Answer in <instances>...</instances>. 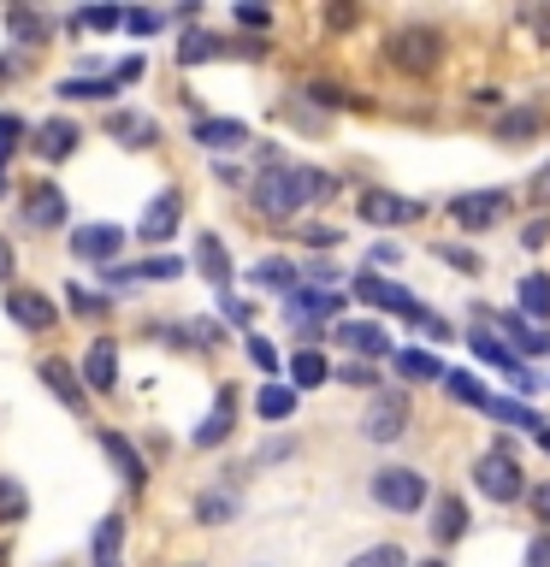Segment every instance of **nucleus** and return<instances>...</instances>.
<instances>
[{"instance_id": "nucleus-1", "label": "nucleus", "mask_w": 550, "mask_h": 567, "mask_svg": "<svg viewBox=\"0 0 550 567\" xmlns=\"http://www.w3.org/2000/svg\"><path fill=\"white\" fill-rule=\"evenodd\" d=\"M332 195V177L326 172H314V166H266L255 184H248V202H255L266 219H296L302 207H314V202H326Z\"/></svg>"}, {"instance_id": "nucleus-2", "label": "nucleus", "mask_w": 550, "mask_h": 567, "mask_svg": "<svg viewBox=\"0 0 550 567\" xmlns=\"http://www.w3.org/2000/svg\"><path fill=\"white\" fill-rule=\"evenodd\" d=\"M373 503H385L390 514H415V508H426V478L415 467L373 473Z\"/></svg>"}, {"instance_id": "nucleus-3", "label": "nucleus", "mask_w": 550, "mask_h": 567, "mask_svg": "<svg viewBox=\"0 0 550 567\" xmlns=\"http://www.w3.org/2000/svg\"><path fill=\"white\" fill-rule=\"evenodd\" d=\"M473 485L486 491L491 503H521V496H527V478H521V467H515L503 450H491V455L473 461Z\"/></svg>"}, {"instance_id": "nucleus-4", "label": "nucleus", "mask_w": 550, "mask_h": 567, "mask_svg": "<svg viewBox=\"0 0 550 567\" xmlns=\"http://www.w3.org/2000/svg\"><path fill=\"white\" fill-rule=\"evenodd\" d=\"M361 432L373 443H390V437L408 432V396H403V390H373V402L361 414Z\"/></svg>"}, {"instance_id": "nucleus-5", "label": "nucleus", "mask_w": 550, "mask_h": 567, "mask_svg": "<svg viewBox=\"0 0 550 567\" xmlns=\"http://www.w3.org/2000/svg\"><path fill=\"white\" fill-rule=\"evenodd\" d=\"M438 60H444L438 30H403V35H390V65H397V71H415V78H426Z\"/></svg>"}, {"instance_id": "nucleus-6", "label": "nucleus", "mask_w": 550, "mask_h": 567, "mask_svg": "<svg viewBox=\"0 0 550 567\" xmlns=\"http://www.w3.org/2000/svg\"><path fill=\"white\" fill-rule=\"evenodd\" d=\"M349 290L361 296V301H373V308H390V313H403V319H415V313H420V301L408 296L403 284H390L385 272H361V278L349 284Z\"/></svg>"}, {"instance_id": "nucleus-7", "label": "nucleus", "mask_w": 550, "mask_h": 567, "mask_svg": "<svg viewBox=\"0 0 550 567\" xmlns=\"http://www.w3.org/2000/svg\"><path fill=\"white\" fill-rule=\"evenodd\" d=\"M119 248H124V230L119 225H78V230H71V255H78V260L113 266Z\"/></svg>"}, {"instance_id": "nucleus-8", "label": "nucleus", "mask_w": 550, "mask_h": 567, "mask_svg": "<svg viewBox=\"0 0 550 567\" xmlns=\"http://www.w3.org/2000/svg\"><path fill=\"white\" fill-rule=\"evenodd\" d=\"M337 296L332 284H296V290H284V313H302V326H314V319H326V313H337Z\"/></svg>"}, {"instance_id": "nucleus-9", "label": "nucleus", "mask_w": 550, "mask_h": 567, "mask_svg": "<svg viewBox=\"0 0 550 567\" xmlns=\"http://www.w3.org/2000/svg\"><path fill=\"white\" fill-rule=\"evenodd\" d=\"M503 189H486V195H456L450 202V219L461 225V230H486V225H497L503 219Z\"/></svg>"}, {"instance_id": "nucleus-10", "label": "nucleus", "mask_w": 550, "mask_h": 567, "mask_svg": "<svg viewBox=\"0 0 550 567\" xmlns=\"http://www.w3.org/2000/svg\"><path fill=\"white\" fill-rule=\"evenodd\" d=\"M468 349L479 354V361H491V367H503L515 390H532V384H539V379H532V372H527L521 361H515V354H509L503 343H497V337H491V331H468Z\"/></svg>"}, {"instance_id": "nucleus-11", "label": "nucleus", "mask_w": 550, "mask_h": 567, "mask_svg": "<svg viewBox=\"0 0 550 567\" xmlns=\"http://www.w3.org/2000/svg\"><path fill=\"white\" fill-rule=\"evenodd\" d=\"M231 425H237V390H220V396H213V414L195 425V443H202V450H220V443L231 437Z\"/></svg>"}, {"instance_id": "nucleus-12", "label": "nucleus", "mask_w": 550, "mask_h": 567, "mask_svg": "<svg viewBox=\"0 0 550 567\" xmlns=\"http://www.w3.org/2000/svg\"><path fill=\"white\" fill-rule=\"evenodd\" d=\"M7 313H12L24 331H48L53 319H60V308H53L42 290H7Z\"/></svg>"}, {"instance_id": "nucleus-13", "label": "nucleus", "mask_w": 550, "mask_h": 567, "mask_svg": "<svg viewBox=\"0 0 550 567\" xmlns=\"http://www.w3.org/2000/svg\"><path fill=\"white\" fill-rule=\"evenodd\" d=\"M344 349H355V354H367V361H385V354H397L390 349V331L385 326H373V319H344Z\"/></svg>"}, {"instance_id": "nucleus-14", "label": "nucleus", "mask_w": 550, "mask_h": 567, "mask_svg": "<svg viewBox=\"0 0 550 567\" xmlns=\"http://www.w3.org/2000/svg\"><path fill=\"white\" fill-rule=\"evenodd\" d=\"M177 213H184V202H177V189H160L149 207H142V237L149 243H166L177 230Z\"/></svg>"}, {"instance_id": "nucleus-15", "label": "nucleus", "mask_w": 550, "mask_h": 567, "mask_svg": "<svg viewBox=\"0 0 550 567\" xmlns=\"http://www.w3.org/2000/svg\"><path fill=\"white\" fill-rule=\"evenodd\" d=\"M195 266H202L207 272V284L220 296H231V255H225V243L213 237V230H202V237H195Z\"/></svg>"}, {"instance_id": "nucleus-16", "label": "nucleus", "mask_w": 550, "mask_h": 567, "mask_svg": "<svg viewBox=\"0 0 550 567\" xmlns=\"http://www.w3.org/2000/svg\"><path fill=\"white\" fill-rule=\"evenodd\" d=\"M479 414H491V420H503V425H515V432H532V437H539L544 432V414H539V408H527V402H503V396H491V390H486V402H479Z\"/></svg>"}, {"instance_id": "nucleus-17", "label": "nucleus", "mask_w": 550, "mask_h": 567, "mask_svg": "<svg viewBox=\"0 0 550 567\" xmlns=\"http://www.w3.org/2000/svg\"><path fill=\"white\" fill-rule=\"evenodd\" d=\"M83 384H89V390H113V384H119V349L106 343V337H95V343H89V354H83Z\"/></svg>"}, {"instance_id": "nucleus-18", "label": "nucleus", "mask_w": 550, "mask_h": 567, "mask_svg": "<svg viewBox=\"0 0 550 567\" xmlns=\"http://www.w3.org/2000/svg\"><path fill=\"white\" fill-rule=\"evenodd\" d=\"M24 219L30 225H65V195L60 189H53V184H30L24 189Z\"/></svg>"}, {"instance_id": "nucleus-19", "label": "nucleus", "mask_w": 550, "mask_h": 567, "mask_svg": "<svg viewBox=\"0 0 550 567\" xmlns=\"http://www.w3.org/2000/svg\"><path fill=\"white\" fill-rule=\"evenodd\" d=\"M415 202H403V195H385V189H361V219L367 225H397V219H415Z\"/></svg>"}, {"instance_id": "nucleus-20", "label": "nucleus", "mask_w": 550, "mask_h": 567, "mask_svg": "<svg viewBox=\"0 0 550 567\" xmlns=\"http://www.w3.org/2000/svg\"><path fill=\"white\" fill-rule=\"evenodd\" d=\"M106 131H113L124 148H149V142H160V124L149 113H113V118H106Z\"/></svg>"}, {"instance_id": "nucleus-21", "label": "nucleus", "mask_w": 550, "mask_h": 567, "mask_svg": "<svg viewBox=\"0 0 550 567\" xmlns=\"http://www.w3.org/2000/svg\"><path fill=\"white\" fill-rule=\"evenodd\" d=\"M177 272H184V260L154 255V260H136V266H113V272H106V284H149V278H177Z\"/></svg>"}, {"instance_id": "nucleus-22", "label": "nucleus", "mask_w": 550, "mask_h": 567, "mask_svg": "<svg viewBox=\"0 0 550 567\" xmlns=\"http://www.w3.org/2000/svg\"><path fill=\"white\" fill-rule=\"evenodd\" d=\"M195 142H202V148H243L248 124H237V118H195Z\"/></svg>"}, {"instance_id": "nucleus-23", "label": "nucleus", "mask_w": 550, "mask_h": 567, "mask_svg": "<svg viewBox=\"0 0 550 567\" xmlns=\"http://www.w3.org/2000/svg\"><path fill=\"white\" fill-rule=\"evenodd\" d=\"M71 148H78V124L71 118H48L42 131H35V154L42 159H65Z\"/></svg>"}, {"instance_id": "nucleus-24", "label": "nucleus", "mask_w": 550, "mask_h": 567, "mask_svg": "<svg viewBox=\"0 0 550 567\" xmlns=\"http://www.w3.org/2000/svg\"><path fill=\"white\" fill-rule=\"evenodd\" d=\"M95 567H124V514H106L95 526Z\"/></svg>"}, {"instance_id": "nucleus-25", "label": "nucleus", "mask_w": 550, "mask_h": 567, "mask_svg": "<svg viewBox=\"0 0 550 567\" xmlns=\"http://www.w3.org/2000/svg\"><path fill=\"white\" fill-rule=\"evenodd\" d=\"M42 384H48L65 408H83V384H78V372H71L65 361H42Z\"/></svg>"}, {"instance_id": "nucleus-26", "label": "nucleus", "mask_w": 550, "mask_h": 567, "mask_svg": "<svg viewBox=\"0 0 550 567\" xmlns=\"http://www.w3.org/2000/svg\"><path fill=\"white\" fill-rule=\"evenodd\" d=\"M291 390H319L332 379V367H326V354H314V349H302V354H291Z\"/></svg>"}, {"instance_id": "nucleus-27", "label": "nucleus", "mask_w": 550, "mask_h": 567, "mask_svg": "<svg viewBox=\"0 0 550 567\" xmlns=\"http://www.w3.org/2000/svg\"><path fill=\"white\" fill-rule=\"evenodd\" d=\"M101 450L119 461V473H124V485H142V478H149V467H142V455L131 450V443H124L119 432H101Z\"/></svg>"}, {"instance_id": "nucleus-28", "label": "nucleus", "mask_w": 550, "mask_h": 567, "mask_svg": "<svg viewBox=\"0 0 550 567\" xmlns=\"http://www.w3.org/2000/svg\"><path fill=\"white\" fill-rule=\"evenodd\" d=\"M521 319H527V326H532V319H550V278L544 272L521 278Z\"/></svg>"}, {"instance_id": "nucleus-29", "label": "nucleus", "mask_w": 550, "mask_h": 567, "mask_svg": "<svg viewBox=\"0 0 550 567\" xmlns=\"http://www.w3.org/2000/svg\"><path fill=\"white\" fill-rule=\"evenodd\" d=\"M497 326H503L515 343H521L527 354H550V331H539V326H527L521 313H497Z\"/></svg>"}, {"instance_id": "nucleus-30", "label": "nucleus", "mask_w": 550, "mask_h": 567, "mask_svg": "<svg viewBox=\"0 0 550 567\" xmlns=\"http://www.w3.org/2000/svg\"><path fill=\"white\" fill-rule=\"evenodd\" d=\"M255 414L261 420H291L296 414V390L291 384H266L261 396H255Z\"/></svg>"}, {"instance_id": "nucleus-31", "label": "nucleus", "mask_w": 550, "mask_h": 567, "mask_svg": "<svg viewBox=\"0 0 550 567\" xmlns=\"http://www.w3.org/2000/svg\"><path fill=\"white\" fill-rule=\"evenodd\" d=\"M390 361H397V372H403V379H444L438 354H426V349H397Z\"/></svg>"}, {"instance_id": "nucleus-32", "label": "nucleus", "mask_w": 550, "mask_h": 567, "mask_svg": "<svg viewBox=\"0 0 550 567\" xmlns=\"http://www.w3.org/2000/svg\"><path fill=\"white\" fill-rule=\"evenodd\" d=\"M432 532H438V544H456L461 532H468V508H461L456 496H444V503H438V520H432Z\"/></svg>"}, {"instance_id": "nucleus-33", "label": "nucleus", "mask_w": 550, "mask_h": 567, "mask_svg": "<svg viewBox=\"0 0 550 567\" xmlns=\"http://www.w3.org/2000/svg\"><path fill=\"white\" fill-rule=\"evenodd\" d=\"M231 514H237V496H231V491H207L202 503H195V520H202V526H225Z\"/></svg>"}, {"instance_id": "nucleus-34", "label": "nucleus", "mask_w": 550, "mask_h": 567, "mask_svg": "<svg viewBox=\"0 0 550 567\" xmlns=\"http://www.w3.org/2000/svg\"><path fill=\"white\" fill-rule=\"evenodd\" d=\"M248 284H261V290H291V284H296V266H291V260H261L255 272H248Z\"/></svg>"}, {"instance_id": "nucleus-35", "label": "nucleus", "mask_w": 550, "mask_h": 567, "mask_svg": "<svg viewBox=\"0 0 550 567\" xmlns=\"http://www.w3.org/2000/svg\"><path fill=\"white\" fill-rule=\"evenodd\" d=\"M539 106H521V113H509L503 124H497V136H503V142H521V136H532V131H539Z\"/></svg>"}, {"instance_id": "nucleus-36", "label": "nucleus", "mask_w": 550, "mask_h": 567, "mask_svg": "<svg viewBox=\"0 0 550 567\" xmlns=\"http://www.w3.org/2000/svg\"><path fill=\"white\" fill-rule=\"evenodd\" d=\"M220 48H225V42H213L207 30H190V35H184V48H177V60H184V65H202V60H213Z\"/></svg>"}, {"instance_id": "nucleus-37", "label": "nucleus", "mask_w": 550, "mask_h": 567, "mask_svg": "<svg viewBox=\"0 0 550 567\" xmlns=\"http://www.w3.org/2000/svg\"><path fill=\"white\" fill-rule=\"evenodd\" d=\"M7 30L18 35V42H48V24H42L35 12H24V7H18V12H7Z\"/></svg>"}, {"instance_id": "nucleus-38", "label": "nucleus", "mask_w": 550, "mask_h": 567, "mask_svg": "<svg viewBox=\"0 0 550 567\" xmlns=\"http://www.w3.org/2000/svg\"><path fill=\"white\" fill-rule=\"evenodd\" d=\"M349 567H408V556H403L397 544H373V549H361Z\"/></svg>"}, {"instance_id": "nucleus-39", "label": "nucleus", "mask_w": 550, "mask_h": 567, "mask_svg": "<svg viewBox=\"0 0 550 567\" xmlns=\"http://www.w3.org/2000/svg\"><path fill=\"white\" fill-rule=\"evenodd\" d=\"M24 514H30V496L12 478H0V520H24Z\"/></svg>"}, {"instance_id": "nucleus-40", "label": "nucleus", "mask_w": 550, "mask_h": 567, "mask_svg": "<svg viewBox=\"0 0 550 567\" xmlns=\"http://www.w3.org/2000/svg\"><path fill=\"white\" fill-rule=\"evenodd\" d=\"M60 95H71V101H106V95H113V83L78 78V83H60Z\"/></svg>"}, {"instance_id": "nucleus-41", "label": "nucleus", "mask_w": 550, "mask_h": 567, "mask_svg": "<svg viewBox=\"0 0 550 567\" xmlns=\"http://www.w3.org/2000/svg\"><path fill=\"white\" fill-rule=\"evenodd\" d=\"M18 142H24V118H18V113H0V166H7V154L18 148Z\"/></svg>"}, {"instance_id": "nucleus-42", "label": "nucleus", "mask_w": 550, "mask_h": 567, "mask_svg": "<svg viewBox=\"0 0 550 567\" xmlns=\"http://www.w3.org/2000/svg\"><path fill=\"white\" fill-rule=\"evenodd\" d=\"M78 24H89V30H119V24H124V18H119L113 7H89V12L78 18Z\"/></svg>"}, {"instance_id": "nucleus-43", "label": "nucleus", "mask_w": 550, "mask_h": 567, "mask_svg": "<svg viewBox=\"0 0 550 567\" xmlns=\"http://www.w3.org/2000/svg\"><path fill=\"white\" fill-rule=\"evenodd\" d=\"M124 24H131V35H154L160 24H166V18H160V12H131Z\"/></svg>"}, {"instance_id": "nucleus-44", "label": "nucleus", "mask_w": 550, "mask_h": 567, "mask_svg": "<svg viewBox=\"0 0 550 567\" xmlns=\"http://www.w3.org/2000/svg\"><path fill=\"white\" fill-rule=\"evenodd\" d=\"M337 379H344V384H355V390H373V384H379V379H373V367H361V361H355V367H344Z\"/></svg>"}, {"instance_id": "nucleus-45", "label": "nucleus", "mask_w": 550, "mask_h": 567, "mask_svg": "<svg viewBox=\"0 0 550 567\" xmlns=\"http://www.w3.org/2000/svg\"><path fill=\"white\" fill-rule=\"evenodd\" d=\"M225 319H231V326H255V308L237 301V296H225Z\"/></svg>"}, {"instance_id": "nucleus-46", "label": "nucleus", "mask_w": 550, "mask_h": 567, "mask_svg": "<svg viewBox=\"0 0 550 567\" xmlns=\"http://www.w3.org/2000/svg\"><path fill=\"white\" fill-rule=\"evenodd\" d=\"M248 361H255L261 372H273V367H278V354H273V349H266V343H261V337H248Z\"/></svg>"}, {"instance_id": "nucleus-47", "label": "nucleus", "mask_w": 550, "mask_h": 567, "mask_svg": "<svg viewBox=\"0 0 550 567\" xmlns=\"http://www.w3.org/2000/svg\"><path fill=\"white\" fill-rule=\"evenodd\" d=\"M308 95H314L319 106H344V101H349V95H344V89H332V83H314V89H308Z\"/></svg>"}, {"instance_id": "nucleus-48", "label": "nucleus", "mask_w": 550, "mask_h": 567, "mask_svg": "<svg viewBox=\"0 0 550 567\" xmlns=\"http://www.w3.org/2000/svg\"><path fill=\"white\" fill-rule=\"evenodd\" d=\"M302 237H308V248H332V243H337V230H332V225H308Z\"/></svg>"}, {"instance_id": "nucleus-49", "label": "nucleus", "mask_w": 550, "mask_h": 567, "mask_svg": "<svg viewBox=\"0 0 550 567\" xmlns=\"http://www.w3.org/2000/svg\"><path fill=\"white\" fill-rule=\"evenodd\" d=\"M521 243H527V248H539V243H550V219H532V225L521 230Z\"/></svg>"}, {"instance_id": "nucleus-50", "label": "nucleus", "mask_w": 550, "mask_h": 567, "mask_svg": "<svg viewBox=\"0 0 550 567\" xmlns=\"http://www.w3.org/2000/svg\"><path fill=\"white\" fill-rule=\"evenodd\" d=\"M527 567H550V532H544V538H532V549H527Z\"/></svg>"}, {"instance_id": "nucleus-51", "label": "nucleus", "mask_w": 550, "mask_h": 567, "mask_svg": "<svg viewBox=\"0 0 550 567\" xmlns=\"http://www.w3.org/2000/svg\"><path fill=\"white\" fill-rule=\"evenodd\" d=\"M532 514L550 526V485H532Z\"/></svg>"}, {"instance_id": "nucleus-52", "label": "nucleus", "mask_w": 550, "mask_h": 567, "mask_svg": "<svg viewBox=\"0 0 550 567\" xmlns=\"http://www.w3.org/2000/svg\"><path fill=\"white\" fill-rule=\"evenodd\" d=\"M18 272V255H12V237H0V278Z\"/></svg>"}, {"instance_id": "nucleus-53", "label": "nucleus", "mask_w": 550, "mask_h": 567, "mask_svg": "<svg viewBox=\"0 0 550 567\" xmlns=\"http://www.w3.org/2000/svg\"><path fill=\"white\" fill-rule=\"evenodd\" d=\"M237 24H243V30H261L266 12H261V7H237Z\"/></svg>"}, {"instance_id": "nucleus-54", "label": "nucleus", "mask_w": 550, "mask_h": 567, "mask_svg": "<svg viewBox=\"0 0 550 567\" xmlns=\"http://www.w3.org/2000/svg\"><path fill=\"white\" fill-rule=\"evenodd\" d=\"M444 260H450V266H461V272H473V266H479V260L468 255V248H444Z\"/></svg>"}, {"instance_id": "nucleus-55", "label": "nucleus", "mask_w": 550, "mask_h": 567, "mask_svg": "<svg viewBox=\"0 0 550 567\" xmlns=\"http://www.w3.org/2000/svg\"><path fill=\"white\" fill-rule=\"evenodd\" d=\"M71 308H78V313H95V308H101V296H89V290H71Z\"/></svg>"}, {"instance_id": "nucleus-56", "label": "nucleus", "mask_w": 550, "mask_h": 567, "mask_svg": "<svg viewBox=\"0 0 550 567\" xmlns=\"http://www.w3.org/2000/svg\"><path fill=\"white\" fill-rule=\"evenodd\" d=\"M532 195H539V202H550V166H544L539 177H532Z\"/></svg>"}, {"instance_id": "nucleus-57", "label": "nucleus", "mask_w": 550, "mask_h": 567, "mask_svg": "<svg viewBox=\"0 0 550 567\" xmlns=\"http://www.w3.org/2000/svg\"><path fill=\"white\" fill-rule=\"evenodd\" d=\"M539 443H544V450H550V425H544V432H539Z\"/></svg>"}, {"instance_id": "nucleus-58", "label": "nucleus", "mask_w": 550, "mask_h": 567, "mask_svg": "<svg viewBox=\"0 0 550 567\" xmlns=\"http://www.w3.org/2000/svg\"><path fill=\"white\" fill-rule=\"evenodd\" d=\"M415 567H444V561H415Z\"/></svg>"}]
</instances>
